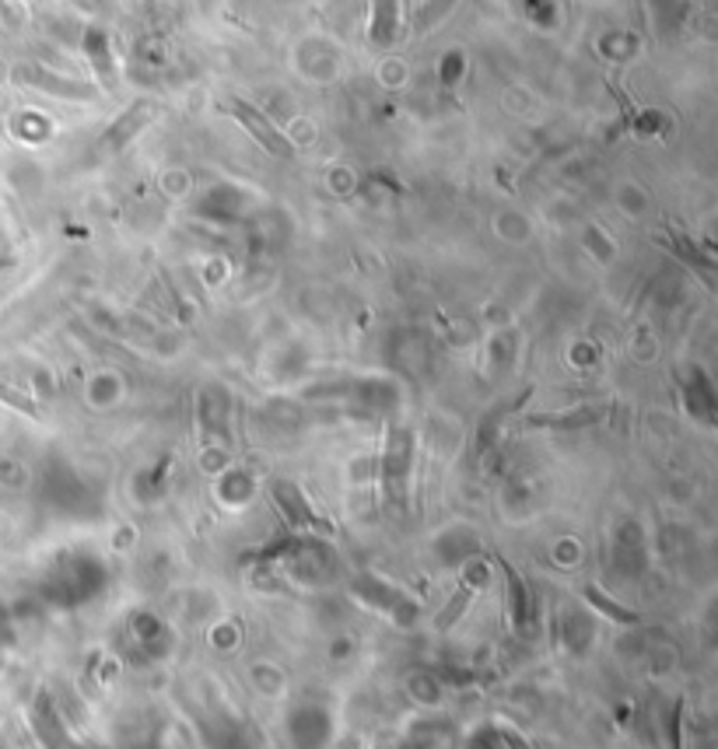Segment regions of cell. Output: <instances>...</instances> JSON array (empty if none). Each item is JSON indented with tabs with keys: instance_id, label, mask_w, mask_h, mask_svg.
Wrapping results in <instances>:
<instances>
[{
	"instance_id": "cell-1",
	"label": "cell",
	"mask_w": 718,
	"mask_h": 749,
	"mask_svg": "<svg viewBox=\"0 0 718 749\" xmlns=\"http://www.w3.org/2000/svg\"><path fill=\"white\" fill-rule=\"evenodd\" d=\"M414 466V431L410 427H393L386 452H382V487H386L393 505L407 502V480Z\"/></svg>"
},
{
	"instance_id": "cell-2",
	"label": "cell",
	"mask_w": 718,
	"mask_h": 749,
	"mask_svg": "<svg viewBox=\"0 0 718 749\" xmlns=\"http://www.w3.org/2000/svg\"><path fill=\"white\" fill-rule=\"evenodd\" d=\"M225 112L236 116V120L256 137V144L266 147L271 155H277V158H295L291 141L284 137V133H280L271 120H266V116H263L260 109H253L249 102H239V98H228V102H225Z\"/></svg>"
},
{
	"instance_id": "cell-3",
	"label": "cell",
	"mask_w": 718,
	"mask_h": 749,
	"mask_svg": "<svg viewBox=\"0 0 718 749\" xmlns=\"http://www.w3.org/2000/svg\"><path fill=\"white\" fill-rule=\"evenodd\" d=\"M14 81H22V85H28V88H39L46 95H57V98H74V102H92V98H98L95 88L85 85V81L60 77L39 63H22L19 71H14Z\"/></svg>"
},
{
	"instance_id": "cell-4",
	"label": "cell",
	"mask_w": 718,
	"mask_h": 749,
	"mask_svg": "<svg viewBox=\"0 0 718 749\" xmlns=\"http://www.w3.org/2000/svg\"><path fill=\"white\" fill-rule=\"evenodd\" d=\"M152 116H155V106L147 102V98H141V102H133L130 109L120 112V120H116L103 137H98V152H106V155H116V152H123V147L137 137V133L152 123Z\"/></svg>"
},
{
	"instance_id": "cell-5",
	"label": "cell",
	"mask_w": 718,
	"mask_h": 749,
	"mask_svg": "<svg viewBox=\"0 0 718 749\" xmlns=\"http://www.w3.org/2000/svg\"><path fill=\"white\" fill-rule=\"evenodd\" d=\"M228 392L222 386H207L200 392V427H204L207 438L228 442Z\"/></svg>"
},
{
	"instance_id": "cell-6",
	"label": "cell",
	"mask_w": 718,
	"mask_h": 749,
	"mask_svg": "<svg viewBox=\"0 0 718 749\" xmlns=\"http://www.w3.org/2000/svg\"><path fill=\"white\" fill-rule=\"evenodd\" d=\"M274 497H277L280 511L288 515L291 525H302V529H330V522H323L320 515L312 511V505L306 502V494L298 491L295 484H284V480H277V484H274Z\"/></svg>"
},
{
	"instance_id": "cell-7",
	"label": "cell",
	"mask_w": 718,
	"mask_h": 749,
	"mask_svg": "<svg viewBox=\"0 0 718 749\" xmlns=\"http://www.w3.org/2000/svg\"><path fill=\"white\" fill-rule=\"evenodd\" d=\"M396 0H372V43L375 46H393L396 39Z\"/></svg>"
},
{
	"instance_id": "cell-8",
	"label": "cell",
	"mask_w": 718,
	"mask_h": 749,
	"mask_svg": "<svg viewBox=\"0 0 718 749\" xmlns=\"http://www.w3.org/2000/svg\"><path fill=\"white\" fill-rule=\"evenodd\" d=\"M501 568H505V578H508V613H512V624L515 630H523V624L529 620V592H526V581L519 578V571L512 568V564L498 560Z\"/></svg>"
},
{
	"instance_id": "cell-9",
	"label": "cell",
	"mask_w": 718,
	"mask_h": 749,
	"mask_svg": "<svg viewBox=\"0 0 718 749\" xmlns=\"http://www.w3.org/2000/svg\"><path fill=\"white\" fill-rule=\"evenodd\" d=\"M85 57L92 60V67H95V74L98 77H106V81H112V53H109V36L103 28H88L85 32Z\"/></svg>"
},
{
	"instance_id": "cell-10",
	"label": "cell",
	"mask_w": 718,
	"mask_h": 749,
	"mask_svg": "<svg viewBox=\"0 0 718 749\" xmlns=\"http://www.w3.org/2000/svg\"><path fill=\"white\" fill-rule=\"evenodd\" d=\"M599 421V410H567V413H550V418H532L529 424H537V427H586Z\"/></svg>"
},
{
	"instance_id": "cell-11",
	"label": "cell",
	"mask_w": 718,
	"mask_h": 749,
	"mask_svg": "<svg viewBox=\"0 0 718 749\" xmlns=\"http://www.w3.org/2000/svg\"><path fill=\"white\" fill-rule=\"evenodd\" d=\"M453 4H456V0H428V4L421 8V14H417V28H431L435 22H442Z\"/></svg>"
},
{
	"instance_id": "cell-12",
	"label": "cell",
	"mask_w": 718,
	"mask_h": 749,
	"mask_svg": "<svg viewBox=\"0 0 718 749\" xmlns=\"http://www.w3.org/2000/svg\"><path fill=\"white\" fill-rule=\"evenodd\" d=\"M586 595L593 599V603H596L599 609H607V617H610V620H617V624H638V617H634L631 609H621L617 603H610V599H603V595H599L596 589H589Z\"/></svg>"
},
{
	"instance_id": "cell-13",
	"label": "cell",
	"mask_w": 718,
	"mask_h": 749,
	"mask_svg": "<svg viewBox=\"0 0 718 749\" xmlns=\"http://www.w3.org/2000/svg\"><path fill=\"white\" fill-rule=\"evenodd\" d=\"M459 74H463V53H448V57L442 60V85L453 88Z\"/></svg>"
}]
</instances>
